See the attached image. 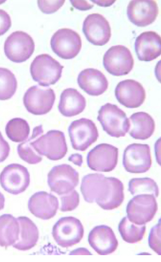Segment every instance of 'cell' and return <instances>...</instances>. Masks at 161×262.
<instances>
[{
    "label": "cell",
    "instance_id": "cell-1",
    "mask_svg": "<svg viewBox=\"0 0 161 262\" xmlns=\"http://www.w3.org/2000/svg\"><path fill=\"white\" fill-rule=\"evenodd\" d=\"M80 190L86 202L96 203L104 210L119 207L124 199V185L121 180L102 174L84 176Z\"/></svg>",
    "mask_w": 161,
    "mask_h": 262
},
{
    "label": "cell",
    "instance_id": "cell-2",
    "mask_svg": "<svg viewBox=\"0 0 161 262\" xmlns=\"http://www.w3.org/2000/svg\"><path fill=\"white\" fill-rule=\"evenodd\" d=\"M42 125L35 127L31 137V145L40 156L52 161L62 159L68 151L66 138L60 130H51L42 136Z\"/></svg>",
    "mask_w": 161,
    "mask_h": 262
},
{
    "label": "cell",
    "instance_id": "cell-3",
    "mask_svg": "<svg viewBox=\"0 0 161 262\" xmlns=\"http://www.w3.org/2000/svg\"><path fill=\"white\" fill-rule=\"evenodd\" d=\"M98 120L110 136L125 137L130 128V122L126 113L117 105L107 103L99 111Z\"/></svg>",
    "mask_w": 161,
    "mask_h": 262
},
{
    "label": "cell",
    "instance_id": "cell-4",
    "mask_svg": "<svg viewBox=\"0 0 161 262\" xmlns=\"http://www.w3.org/2000/svg\"><path fill=\"white\" fill-rule=\"evenodd\" d=\"M63 66L50 55L37 56L31 64L30 73L40 86L48 87L55 84L62 75Z\"/></svg>",
    "mask_w": 161,
    "mask_h": 262
},
{
    "label": "cell",
    "instance_id": "cell-5",
    "mask_svg": "<svg viewBox=\"0 0 161 262\" xmlns=\"http://www.w3.org/2000/svg\"><path fill=\"white\" fill-rule=\"evenodd\" d=\"M84 234V227L78 219L73 217H62L55 224L52 235L60 247L68 248L79 243Z\"/></svg>",
    "mask_w": 161,
    "mask_h": 262
},
{
    "label": "cell",
    "instance_id": "cell-6",
    "mask_svg": "<svg viewBox=\"0 0 161 262\" xmlns=\"http://www.w3.org/2000/svg\"><path fill=\"white\" fill-rule=\"evenodd\" d=\"M157 209V203L153 195H136L127 206V217L136 225H146L153 219Z\"/></svg>",
    "mask_w": 161,
    "mask_h": 262
},
{
    "label": "cell",
    "instance_id": "cell-7",
    "mask_svg": "<svg viewBox=\"0 0 161 262\" xmlns=\"http://www.w3.org/2000/svg\"><path fill=\"white\" fill-rule=\"evenodd\" d=\"M55 100L56 95L53 90L36 85L27 91L24 97V104L29 113L42 116L52 110Z\"/></svg>",
    "mask_w": 161,
    "mask_h": 262
},
{
    "label": "cell",
    "instance_id": "cell-8",
    "mask_svg": "<svg viewBox=\"0 0 161 262\" xmlns=\"http://www.w3.org/2000/svg\"><path fill=\"white\" fill-rule=\"evenodd\" d=\"M51 45L53 51L60 58L72 59L81 50L82 39L78 33L71 29L62 28L55 33Z\"/></svg>",
    "mask_w": 161,
    "mask_h": 262
},
{
    "label": "cell",
    "instance_id": "cell-9",
    "mask_svg": "<svg viewBox=\"0 0 161 262\" xmlns=\"http://www.w3.org/2000/svg\"><path fill=\"white\" fill-rule=\"evenodd\" d=\"M35 45L33 39L24 31L13 33L5 43V53L7 58L15 63H21L29 59L34 54Z\"/></svg>",
    "mask_w": 161,
    "mask_h": 262
},
{
    "label": "cell",
    "instance_id": "cell-10",
    "mask_svg": "<svg viewBox=\"0 0 161 262\" xmlns=\"http://www.w3.org/2000/svg\"><path fill=\"white\" fill-rule=\"evenodd\" d=\"M134 63L131 51L122 45L110 48L103 58L105 70L115 76H122L130 73L133 68Z\"/></svg>",
    "mask_w": 161,
    "mask_h": 262
},
{
    "label": "cell",
    "instance_id": "cell-11",
    "mask_svg": "<svg viewBox=\"0 0 161 262\" xmlns=\"http://www.w3.org/2000/svg\"><path fill=\"white\" fill-rule=\"evenodd\" d=\"M123 164L126 171L132 173H143L148 171L152 166L150 146L133 143L124 150Z\"/></svg>",
    "mask_w": 161,
    "mask_h": 262
},
{
    "label": "cell",
    "instance_id": "cell-12",
    "mask_svg": "<svg viewBox=\"0 0 161 262\" xmlns=\"http://www.w3.org/2000/svg\"><path fill=\"white\" fill-rule=\"evenodd\" d=\"M73 148L85 151L98 140L99 134L93 121L85 118L73 121L68 127Z\"/></svg>",
    "mask_w": 161,
    "mask_h": 262
},
{
    "label": "cell",
    "instance_id": "cell-13",
    "mask_svg": "<svg viewBox=\"0 0 161 262\" xmlns=\"http://www.w3.org/2000/svg\"><path fill=\"white\" fill-rule=\"evenodd\" d=\"M79 179L78 172L66 164L54 167L48 174V184L51 191L59 195L74 190Z\"/></svg>",
    "mask_w": 161,
    "mask_h": 262
},
{
    "label": "cell",
    "instance_id": "cell-14",
    "mask_svg": "<svg viewBox=\"0 0 161 262\" xmlns=\"http://www.w3.org/2000/svg\"><path fill=\"white\" fill-rule=\"evenodd\" d=\"M119 149L109 144L96 146L87 157L88 167L92 170L109 172L114 170L118 165Z\"/></svg>",
    "mask_w": 161,
    "mask_h": 262
},
{
    "label": "cell",
    "instance_id": "cell-15",
    "mask_svg": "<svg viewBox=\"0 0 161 262\" xmlns=\"http://www.w3.org/2000/svg\"><path fill=\"white\" fill-rule=\"evenodd\" d=\"M30 183V176L27 168L19 164H11L0 174V185L6 191L13 195L25 192Z\"/></svg>",
    "mask_w": 161,
    "mask_h": 262
},
{
    "label": "cell",
    "instance_id": "cell-16",
    "mask_svg": "<svg viewBox=\"0 0 161 262\" xmlns=\"http://www.w3.org/2000/svg\"><path fill=\"white\" fill-rule=\"evenodd\" d=\"M83 31L87 40L95 46H104L111 37L108 21L99 13H93L87 16L83 23Z\"/></svg>",
    "mask_w": 161,
    "mask_h": 262
},
{
    "label": "cell",
    "instance_id": "cell-17",
    "mask_svg": "<svg viewBox=\"0 0 161 262\" xmlns=\"http://www.w3.org/2000/svg\"><path fill=\"white\" fill-rule=\"evenodd\" d=\"M115 93L119 103L129 108L139 107L146 98V91L143 86L139 82L133 79H126L120 82Z\"/></svg>",
    "mask_w": 161,
    "mask_h": 262
},
{
    "label": "cell",
    "instance_id": "cell-18",
    "mask_svg": "<svg viewBox=\"0 0 161 262\" xmlns=\"http://www.w3.org/2000/svg\"><path fill=\"white\" fill-rule=\"evenodd\" d=\"M88 243L90 247L101 255L114 253L119 245L114 232L106 225L94 227L88 235Z\"/></svg>",
    "mask_w": 161,
    "mask_h": 262
},
{
    "label": "cell",
    "instance_id": "cell-19",
    "mask_svg": "<svg viewBox=\"0 0 161 262\" xmlns=\"http://www.w3.org/2000/svg\"><path fill=\"white\" fill-rule=\"evenodd\" d=\"M28 208L32 214L42 220H49L57 214L59 208L58 199L45 191L32 195L28 202Z\"/></svg>",
    "mask_w": 161,
    "mask_h": 262
},
{
    "label": "cell",
    "instance_id": "cell-20",
    "mask_svg": "<svg viewBox=\"0 0 161 262\" xmlns=\"http://www.w3.org/2000/svg\"><path fill=\"white\" fill-rule=\"evenodd\" d=\"M158 14L155 1H132L129 3L127 14L129 20L137 27H146L156 20Z\"/></svg>",
    "mask_w": 161,
    "mask_h": 262
},
{
    "label": "cell",
    "instance_id": "cell-21",
    "mask_svg": "<svg viewBox=\"0 0 161 262\" xmlns=\"http://www.w3.org/2000/svg\"><path fill=\"white\" fill-rule=\"evenodd\" d=\"M160 37L154 31H146L139 36L135 42V50L138 59L151 61L161 54Z\"/></svg>",
    "mask_w": 161,
    "mask_h": 262
},
{
    "label": "cell",
    "instance_id": "cell-22",
    "mask_svg": "<svg viewBox=\"0 0 161 262\" xmlns=\"http://www.w3.org/2000/svg\"><path fill=\"white\" fill-rule=\"evenodd\" d=\"M79 86L90 96H98L108 89V81L105 76L96 69H88L80 72L77 79Z\"/></svg>",
    "mask_w": 161,
    "mask_h": 262
},
{
    "label": "cell",
    "instance_id": "cell-23",
    "mask_svg": "<svg viewBox=\"0 0 161 262\" xmlns=\"http://www.w3.org/2000/svg\"><path fill=\"white\" fill-rule=\"evenodd\" d=\"M86 106L85 98L77 90L71 88L62 92L58 110L63 116L70 118L82 113Z\"/></svg>",
    "mask_w": 161,
    "mask_h": 262
},
{
    "label": "cell",
    "instance_id": "cell-24",
    "mask_svg": "<svg viewBox=\"0 0 161 262\" xmlns=\"http://www.w3.org/2000/svg\"><path fill=\"white\" fill-rule=\"evenodd\" d=\"M130 128L129 134L136 140H145L154 134L155 124L152 117L146 112L134 113L130 119Z\"/></svg>",
    "mask_w": 161,
    "mask_h": 262
},
{
    "label": "cell",
    "instance_id": "cell-25",
    "mask_svg": "<svg viewBox=\"0 0 161 262\" xmlns=\"http://www.w3.org/2000/svg\"><path fill=\"white\" fill-rule=\"evenodd\" d=\"M20 225L19 239L12 247L19 251H26L35 247L39 237L36 224L27 217L17 218Z\"/></svg>",
    "mask_w": 161,
    "mask_h": 262
},
{
    "label": "cell",
    "instance_id": "cell-26",
    "mask_svg": "<svg viewBox=\"0 0 161 262\" xmlns=\"http://www.w3.org/2000/svg\"><path fill=\"white\" fill-rule=\"evenodd\" d=\"M20 225L17 219L11 214L0 216V247L8 248L19 239Z\"/></svg>",
    "mask_w": 161,
    "mask_h": 262
},
{
    "label": "cell",
    "instance_id": "cell-27",
    "mask_svg": "<svg viewBox=\"0 0 161 262\" xmlns=\"http://www.w3.org/2000/svg\"><path fill=\"white\" fill-rule=\"evenodd\" d=\"M119 231L124 241L134 244L142 241L146 234V226L145 225H136L125 217L119 224Z\"/></svg>",
    "mask_w": 161,
    "mask_h": 262
},
{
    "label": "cell",
    "instance_id": "cell-28",
    "mask_svg": "<svg viewBox=\"0 0 161 262\" xmlns=\"http://www.w3.org/2000/svg\"><path fill=\"white\" fill-rule=\"evenodd\" d=\"M30 132L27 121L21 118H14L8 122L6 127V133L8 138L16 143L26 141Z\"/></svg>",
    "mask_w": 161,
    "mask_h": 262
},
{
    "label": "cell",
    "instance_id": "cell-29",
    "mask_svg": "<svg viewBox=\"0 0 161 262\" xmlns=\"http://www.w3.org/2000/svg\"><path fill=\"white\" fill-rule=\"evenodd\" d=\"M128 190L132 195L151 194L155 198L159 194V189L156 182L151 178H134L128 184Z\"/></svg>",
    "mask_w": 161,
    "mask_h": 262
},
{
    "label": "cell",
    "instance_id": "cell-30",
    "mask_svg": "<svg viewBox=\"0 0 161 262\" xmlns=\"http://www.w3.org/2000/svg\"><path fill=\"white\" fill-rule=\"evenodd\" d=\"M18 82L9 70L0 68V100L10 99L17 91Z\"/></svg>",
    "mask_w": 161,
    "mask_h": 262
},
{
    "label": "cell",
    "instance_id": "cell-31",
    "mask_svg": "<svg viewBox=\"0 0 161 262\" xmlns=\"http://www.w3.org/2000/svg\"><path fill=\"white\" fill-rule=\"evenodd\" d=\"M17 151L20 158L30 165H36L42 160L31 146V137L18 146Z\"/></svg>",
    "mask_w": 161,
    "mask_h": 262
},
{
    "label": "cell",
    "instance_id": "cell-32",
    "mask_svg": "<svg viewBox=\"0 0 161 262\" xmlns=\"http://www.w3.org/2000/svg\"><path fill=\"white\" fill-rule=\"evenodd\" d=\"M61 206L60 210L62 212L71 211L75 210L79 204V193L74 189L70 192L61 196Z\"/></svg>",
    "mask_w": 161,
    "mask_h": 262
},
{
    "label": "cell",
    "instance_id": "cell-33",
    "mask_svg": "<svg viewBox=\"0 0 161 262\" xmlns=\"http://www.w3.org/2000/svg\"><path fill=\"white\" fill-rule=\"evenodd\" d=\"M149 244L150 247L159 255H160V224L159 223L151 230Z\"/></svg>",
    "mask_w": 161,
    "mask_h": 262
},
{
    "label": "cell",
    "instance_id": "cell-34",
    "mask_svg": "<svg viewBox=\"0 0 161 262\" xmlns=\"http://www.w3.org/2000/svg\"><path fill=\"white\" fill-rule=\"evenodd\" d=\"M65 1H38L40 10L45 14L57 12L64 5Z\"/></svg>",
    "mask_w": 161,
    "mask_h": 262
},
{
    "label": "cell",
    "instance_id": "cell-35",
    "mask_svg": "<svg viewBox=\"0 0 161 262\" xmlns=\"http://www.w3.org/2000/svg\"><path fill=\"white\" fill-rule=\"evenodd\" d=\"M11 24L9 14L5 10L0 9V36L6 34L11 28Z\"/></svg>",
    "mask_w": 161,
    "mask_h": 262
},
{
    "label": "cell",
    "instance_id": "cell-36",
    "mask_svg": "<svg viewBox=\"0 0 161 262\" xmlns=\"http://www.w3.org/2000/svg\"><path fill=\"white\" fill-rule=\"evenodd\" d=\"M10 147L0 132V163L4 162L9 157Z\"/></svg>",
    "mask_w": 161,
    "mask_h": 262
},
{
    "label": "cell",
    "instance_id": "cell-37",
    "mask_svg": "<svg viewBox=\"0 0 161 262\" xmlns=\"http://www.w3.org/2000/svg\"><path fill=\"white\" fill-rule=\"evenodd\" d=\"M72 6L80 11H87L93 8L94 5L87 1H71Z\"/></svg>",
    "mask_w": 161,
    "mask_h": 262
},
{
    "label": "cell",
    "instance_id": "cell-38",
    "mask_svg": "<svg viewBox=\"0 0 161 262\" xmlns=\"http://www.w3.org/2000/svg\"><path fill=\"white\" fill-rule=\"evenodd\" d=\"M69 160L79 167H81L83 162L82 156L79 154L72 155L69 158Z\"/></svg>",
    "mask_w": 161,
    "mask_h": 262
},
{
    "label": "cell",
    "instance_id": "cell-39",
    "mask_svg": "<svg viewBox=\"0 0 161 262\" xmlns=\"http://www.w3.org/2000/svg\"><path fill=\"white\" fill-rule=\"evenodd\" d=\"M70 255H91V254L86 249L80 248L72 252Z\"/></svg>",
    "mask_w": 161,
    "mask_h": 262
},
{
    "label": "cell",
    "instance_id": "cell-40",
    "mask_svg": "<svg viewBox=\"0 0 161 262\" xmlns=\"http://www.w3.org/2000/svg\"><path fill=\"white\" fill-rule=\"evenodd\" d=\"M90 2L96 4L101 7H109L113 4L116 2H111V1H101V0H99V1H90Z\"/></svg>",
    "mask_w": 161,
    "mask_h": 262
},
{
    "label": "cell",
    "instance_id": "cell-41",
    "mask_svg": "<svg viewBox=\"0 0 161 262\" xmlns=\"http://www.w3.org/2000/svg\"><path fill=\"white\" fill-rule=\"evenodd\" d=\"M5 205V198L4 195L0 192V210H3Z\"/></svg>",
    "mask_w": 161,
    "mask_h": 262
},
{
    "label": "cell",
    "instance_id": "cell-42",
    "mask_svg": "<svg viewBox=\"0 0 161 262\" xmlns=\"http://www.w3.org/2000/svg\"><path fill=\"white\" fill-rule=\"evenodd\" d=\"M4 2H0V4H3V3H4Z\"/></svg>",
    "mask_w": 161,
    "mask_h": 262
}]
</instances>
